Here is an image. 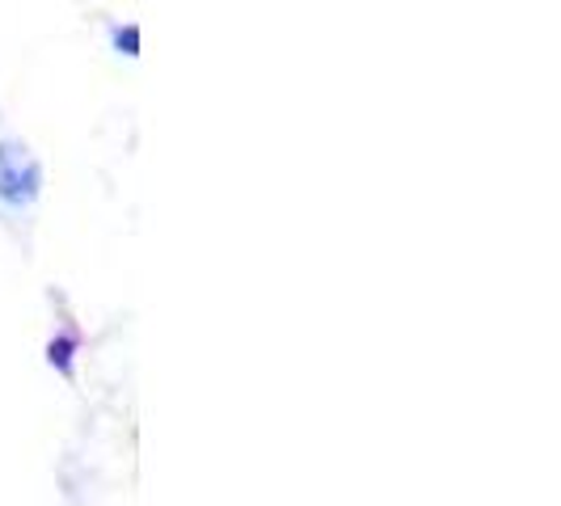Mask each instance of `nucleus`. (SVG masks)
<instances>
[{
    "instance_id": "nucleus-1",
    "label": "nucleus",
    "mask_w": 561,
    "mask_h": 506,
    "mask_svg": "<svg viewBox=\"0 0 561 506\" xmlns=\"http://www.w3.org/2000/svg\"><path fill=\"white\" fill-rule=\"evenodd\" d=\"M38 195V165L22 148H0V198L9 207H26Z\"/></svg>"
}]
</instances>
